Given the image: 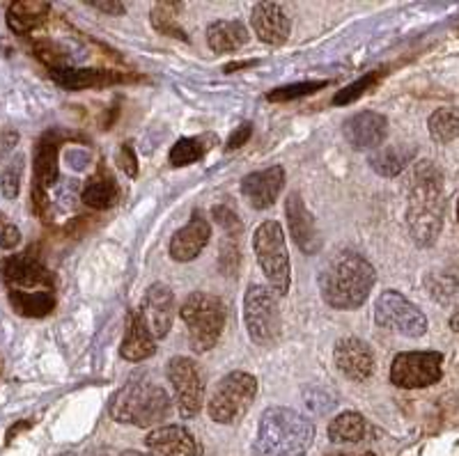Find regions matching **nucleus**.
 I'll use <instances>...</instances> for the list:
<instances>
[{
  "mask_svg": "<svg viewBox=\"0 0 459 456\" xmlns=\"http://www.w3.org/2000/svg\"><path fill=\"white\" fill-rule=\"evenodd\" d=\"M444 175L432 161L416 163L409 182L407 202V228L413 244L420 248L437 244L438 234L444 229Z\"/></svg>",
  "mask_w": 459,
  "mask_h": 456,
  "instance_id": "f257e3e1",
  "label": "nucleus"
},
{
  "mask_svg": "<svg viewBox=\"0 0 459 456\" xmlns=\"http://www.w3.org/2000/svg\"><path fill=\"white\" fill-rule=\"evenodd\" d=\"M317 282L326 305L333 310H356L368 301L377 273L363 254L340 250L322 266Z\"/></svg>",
  "mask_w": 459,
  "mask_h": 456,
  "instance_id": "f03ea898",
  "label": "nucleus"
},
{
  "mask_svg": "<svg viewBox=\"0 0 459 456\" xmlns=\"http://www.w3.org/2000/svg\"><path fill=\"white\" fill-rule=\"evenodd\" d=\"M315 441V425L287 406H272L260 417L253 441L255 456H306Z\"/></svg>",
  "mask_w": 459,
  "mask_h": 456,
  "instance_id": "7ed1b4c3",
  "label": "nucleus"
},
{
  "mask_svg": "<svg viewBox=\"0 0 459 456\" xmlns=\"http://www.w3.org/2000/svg\"><path fill=\"white\" fill-rule=\"evenodd\" d=\"M172 413L170 397L161 385L152 381H131L110 397L108 415L120 425L154 426Z\"/></svg>",
  "mask_w": 459,
  "mask_h": 456,
  "instance_id": "20e7f679",
  "label": "nucleus"
},
{
  "mask_svg": "<svg viewBox=\"0 0 459 456\" xmlns=\"http://www.w3.org/2000/svg\"><path fill=\"white\" fill-rule=\"evenodd\" d=\"M179 316L186 323L188 344L198 353L214 348L225 328V305L221 298L204 291H194L184 301Z\"/></svg>",
  "mask_w": 459,
  "mask_h": 456,
  "instance_id": "39448f33",
  "label": "nucleus"
},
{
  "mask_svg": "<svg viewBox=\"0 0 459 456\" xmlns=\"http://www.w3.org/2000/svg\"><path fill=\"white\" fill-rule=\"evenodd\" d=\"M253 250L257 254L262 271L272 282L276 296H285L290 291V278H292V264L287 253L285 234L281 223L264 220L253 234Z\"/></svg>",
  "mask_w": 459,
  "mask_h": 456,
  "instance_id": "423d86ee",
  "label": "nucleus"
},
{
  "mask_svg": "<svg viewBox=\"0 0 459 456\" xmlns=\"http://www.w3.org/2000/svg\"><path fill=\"white\" fill-rule=\"evenodd\" d=\"M257 394L255 376L246 372H230L216 383L207 410L209 417L219 425H232L241 420L251 409Z\"/></svg>",
  "mask_w": 459,
  "mask_h": 456,
  "instance_id": "0eeeda50",
  "label": "nucleus"
},
{
  "mask_svg": "<svg viewBox=\"0 0 459 456\" xmlns=\"http://www.w3.org/2000/svg\"><path fill=\"white\" fill-rule=\"evenodd\" d=\"M244 322L248 337L257 347H273L281 337V307L273 289L251 285L244 298Z\"/></svg>",
  "mask_w": 459,
  "mask_h": 456,
  "instance_id": "6e6552de",
  "label": "nucleus"
},
{
  "mask_svg": "<svg viewBox=\"0 0 459 456\" xmlns=\"http://www.w3.org/2000/svg\"><path fill=\"white\" fill-rule=\"evenodd\" d=\"M444 374V353L407 351L395 356L391 365V383L404 390L429 388Z\"/></svg>",
  "mask_w": 459,
  "mask_h": 456,
  "instance_id": "1a4fd4ad",
  "label": "nucleus"
},
{
  "mask_svg": "<svg viewBox=\"0 0 459 456\" xmlns=\"http://www.w3.org/2000/svg\"><path fill=\"white\" fill-rule=\"evenodd\" d=\"M375 319L379 326L391 328L404 337H423L428 332V316L395 289L384 291L377 298Z\"/></svg>",
  "mask_w": 459,
  "mask_h": 456,
  "instance_id": "9d476101",
  "label": "nucleus"
},
{
  "mask_svg": "<svg viewBox=\"0 0 459 456\" xmlns=\"http://www.w3.org/2000/svg\"><path fill=\"white\" fill-rule=\"evenodd\" d=\"M166 374L172 390H175V401H178L179 415L186 417V420L195 417L200 409H203L204 383L194 360L184 358V356H175L168 363Z\"/></svg>",
  "mask_w": 459,
  "mask_h": 456,
  "instance_id": "9b49d317",
  "label": "nucleus"
},
{
  "mask_svg": "<svg viewBox=\"0 0 459 456\" xmlns=\"http://www.w3.org/2000/svg\"><path fill=\"white\" fill-rule=\"evenodd\" d=\"M10 291H53V275L30 253L14 254L3 266Z\"/></svg>",
  "mask_w": 459,
  "mask_h": 456,
  "instance_id": "f8f14e48",
  "label": "nucleus"
},
{
  "mask_svg": "<svg viewBox=\"0 0 459 456\" xmlns=\"http://www.w3.org/2000/svg\"><path fill=\"white\" fill-rule=\"evenodd\" d=\"M333 360L338 372L356 383L368 381L375 372V356H372L370 347L359 337L338 340L333 348Z\"/></svg>",
  "mask_w": 459,
  "mask_h": 456,
  "instance_id": "ddd939ff",
  "label": "nucleus"
},
{
  "mask_svg": "<svg viewBox=\"0 0 459 456\" xmlns=\"http://www.w3.org/2000/svg\"><path fill=\"white\" fill-rule=\"evenodd\" d=\"M344 141L354 150H377L388 135V120L375 110H360L342 125Z\"/></svg>",
  "mask_w": 459,
  "mask_h": 456,
  "instance_id": "4468645a",
  "label": "nucleus"
},
{
  "mask_svg": "<svg viewBox=\"0 0 459 456\" xmlns=\"http://www.w3.org/2000/svg\"><path fill=\"white\" fill-rule=\"evenodd\" d=\"M141 316L154 340H163L170 332L172 319H175V294L170 291V287L161 285V282L152 285L143 301Z\"/></svg>",
  "mask_w": 459,
  "mask_h": 456,
  "instance_id": "2eb2a0df",
  "label": "nucleus"
},
{
  "mask_svg": "<svg viewBox=\"0 0 459 456\" xmlns=\"http://www.w3.org/2000/svg\"><path fill=\"white\" fill-rule=\"evenodd\" d=\"M285 213L287 223H290V234H292V239L299 245V250L306 254H317L322 250V237L317 232L313 213L306 209L299 193H290L285 202Z\"/></svg>",
  "mask_w": 459,
  "mask_h": 456,
  "instance_id": "dca6fc26",
  "label": "nucleus"
},
{
  "mask_svg": "<svg viewBox=\"0 0 459 456\" xmlns=\"http://www.w3.org/2000/svg\"><path fill=\"white\" fill-rule=\"evenodd\" d=\"M285 186V170L281 166H272L266 170L253 172L241 179V193L253 209L264 211L272 207Z\"/></svg>",
  "mask_w": 459,
  "mask_h": 456,
  "instance_id": "f3484780",
  "label": "nucleus"
},
{
  "mask_svg": "<svg viewBox=\"0 0 459 456\" xmlns=\"http://www.w3.org/2000/svg\"><path fill=\"white\" fill-rule=\"evenodd\" d=\"M147 450H152L157 456H200L203 447L195 441V435L179 425L157 426L145 438Z\"/></svg>",
  "mask_w": 459,
  "mask_h": 456,
  "instance_id": "a211bd4d",
  "label": "nucleus"
},
{
  "mask_svg": "<svg viewBox=\"0 0 459 456\" xmlns=\"http://www.w3.org/2000/svg\"><path fill=\"white\" fill-rule=\"evenodd\" d=\"M212 228L203 211L191 213V220L170 239V257L175 262H194L209 244Z\"/></svg>",
  "mask_w": 459,
  "mask_h": 456,
  "instance_id": "6ab92c4d",
  "label": "nucleus"
},
{
  "mask_svg": "<svg viewBox=\"0 0 459 456\" xmlns=\"http://www.w3.org/2000/svg\"><path fill=\"white\" fill-rule=\"evenodd\" d=\"M251 23L262 42L272 44V47L285 44L290 39V32H292L290 16L278 3H255L251 12Z\"/></svg>",
  "mask_w": 459,
  "mask_h": 456,
  "instance_id": "aec40b11",
  "label": "nucleus"
},
{
  "mask_svg": "<svg viewBox=\"0 0 459 456\" xmlns=\"http://www.w3.org/2000/svg\"><path fill=\"white\" fill-rule=\"evenodd\" d=\"M51 76L57 85L67 90H92V88H108V85L126 83L136 81V76L129 73L113 72V69H76V67H57L51 69Z\"/></svg>",
  "mask_w": 459,
  "mask_h": 456,
  "instance_id": "412c9836",
  "label": "nucleus"
},
{
  "mask_svg": "<svg viewBox=\"0 0 459 456\" xmlns=\"http://www.w3.org/2000/svg\"><path fill=\"white\" fill-rule=\"evenodd\" d=\"M122 358L129 360V363H141V360L152 358L157 353V340L150 332V328L143 322L141 312L131 314L129 328H126V335L122 340Z\"/></svg>",
  "mask_w": 459,
  "mask_h": 456,
  "instance_id": "4be33fe9",
  "label": "nucleus"
},
{
  "mask_svg": "<svg viewBox=\"0 0 459 456\" xmlns=\"http://www.w3.org/2000/svg\"><path fill=\"white\" fill-rule=\"evenodd\" d=\"M57 147H60V141L56 138V133H47L42 141L37 142L35 161H32V170H35L32 188L47 193V188H51L57 182V175H60V170H57Z\"/></svg>",
  "mask_w": 459,
  "mask_h": 456,
  "instance_id": "5701e85b",
  "label": "nucleus"
},
{
  "mask_svg": "<svg viewBox=\"0 0 459 456\" xmlns=\"http://www.w3.org/2000/svg\"><path fill=\"white\" fill-rule=\"evenodd\" d=\"M51 5L44 0H16L7 7V26L16 35H28L47 22Z\"/></svg>",
  "mask_w": 459,
  "mask_h": 456,
  "instance_id": "b1692460",
  "label": "nucleus"
},
{
  "mask_svg": "<svg viewBox=\"0 0 459 456\" xmlns=\"http://www.w3.org/2000/svg\"><path fill=\"white\" fill-rule=\"evenodd\" d=\"M117 197H120V188H117L113 175L106 168H100L94 172L83 186V202L90 209H97V211L113 207L117 202Z\"/></svg>",
  "mask_w": 459,
  "mask_h": 456,
  "instance_id": "393cba45",
  "label": "nucleus"
},
{
  "mask_svg": "<svg viewBox=\"0 0 459 456\" xmlns=\"http://www.w3.org/2000/svg\"><path fill=\"white\" fill-rule=\"evenodd\" d=\"M416 159V150L404 145H386L377 147L370 154V168L381 176H397L404 172V168Z\"/></svg>",
  "mask_w": 459,
  "mask_h": 456,
  "instance_id": "a878e982",
  "label": "nucleus"
},
{
  "mask_svg": "<svg viewBox=\"0 0 459 456\" xmlns=\"http://www.w3.org/2000/svg\"><path fill=\"white\" fill-rule=\"evenodd\" d=\"M248 37L251 35L241 22H214L207 28V44L214 53L239 51Z\"/></svg>",
  "mask_w": 459,
  "mask_h": 456,
  "instance_id": "bb28decb",
  "label": "nucleus"
},
{
  "mask_svg": "<svg viewBox=\"0 0 459 456\" xmlns=\"http://www.w3.org/2000/svg\"><path fill=\"white\" fill-rule=\"evenodd\" d=\"M368 434V422L360 413L354 410H344L338 417H333L329 425V441L335 445H342V443H360Z\"/></svg>",
  "mask_w": 459,
  "mask_h": 456,
  "instance_id": "cd10ccee",
  "label": "nucleus"
},
{
  "mask_svg": "<svg viewBox=\"0 0 459 456\" xmlns=\"http://www.w3.org/2000/svg\"><path fill=\"white\" fill-rule=\"evenodd\" d=\"M10 303L23 316H47L56 307L53 291H10Z\"/></svg>",
  "mask_w": 459,
  "mask_h": 456,
  "instance_id": "c85d7f7f",
  "label": "nucleus"
},
{
  "mask_svg": "<svg viewBox=\"0 0 459 456\" xmlns=\"http://www.w3.org/2000/svg\"><path fill=\"white\" fill-rule=\"evenodd\" d=\"M428 129L432 141L438 145H448V142L457 141L459 138V108L455 106H446L438 108L429 115Z\"/></svg>",
  "mask_w": 459,
  "mask_h": 456,
  "instance_id": "c756f323",
  "label": "nucleus"
},
{
  "mask_svg": "<svg viewBox=\"0 0 459 456\" xmlns=\"http://www.w3.org/2000/svg\"><path fill=\"white\" fill-rule=\"evenodd\" d=\"M179 3H157V5L152 7V26L154 30L161 32L166 37H175V39H182V42H188L186 32L184 28L178 23V10Z\"/></svg>",
  "mask_w": 459,
  "mask_h": 456,
  "instance_id": "7c9ffc66",
  "label": "nucleus"
},
{
  "mask_svg": "<svg viewBox=\"0 0 459 456\" xmlns=\"http://www.w3.org/2000/svg\"><path fill=\"white\" fill-rule=\"evenodd\" d=\"M209 142H214V138L212 135H200V138H182V141H178L175 145H172L170 150V163L175 168H184V166H191V163H195L198 159H203L204 151L209 150Z\"/></svg>",
  "mask_w": 459,
  "mask_h": 456,
  "instance_id": "2f4dec72",
  "label": "nucleus"
},
{
  "mask_svg": "<svg viewBox=\"0 0 459 456\" xmlns=\"http://www.w3.org/2000/svg\"><path fill=\"white\" fill-rule=\"evenodd\" d=\"M326 85H329V81H303V83L282 85V88H276L266 94V99L273 101V104H282V101H294V99L308 97V94H315L317 90L326 88Z\"/></svg>",
  "mask_w": 459,
  "mask_h": 456,
  "instance_id": "473e14b6",
  "label": "nucleus"
},
{
  "mask_svg": "<svg viewBox=\"0 0 459 456\" xmlns=\"http://www.w3.org/2000/svg\"><path fill=\"white\" fill-rule=\"evenodd\" d=\"M241 264V237L239 234H223L221 239L219 266L225 275H237Z\"/></svg>",
  "mask_w": 459,
  "mask_h": 456,
  "instance_id": "72a5a7b5",
  "label": "nucleus"
},
{
  "mask_svg": "<svg viewBox=\"0 0 459 456\" xmlns=\"http://www.w3.org/2000/svg\"><path fill=\"white\" fill-rule=\"evenodd\" d=\"M384 76V69H375V72L366 73L363 78H359V81H354L351 85H347L344 90H340L338 94L333 97V104L335 106H347L351 104V101H356L359 97H363V94L368 92V90L375 88L377 83H379V78Z\"/></svg>",
  "mask_w": 459,
  "mask_h": 456,
  "instance_id": "f704fd0d",
  "label": "nucleus"
},
{
  "mask_svg": "<svg viewBox=\"0 0 459 456\" xmlns=\"http://www.w3.org/2000/svg\"><path fill=\"white\" fill-rule=\"evenodd\" d=\"M22 175H23V156H16L14 161L3 170L0 175V188H3V195L7 200H14L19 195V188H22Z\"/></svg>",
  "mask_w": 459,
  "mask_h": 456,
  "instance_id": "c9c22d12",
  "label": "nucleus"
},
{
  "mask_svg": "<svg viewBox=\"0 0 459 456\" xmlns=\"http://www.w3.org/2000/svg\"><path fill=\"white\" fill-rule=\"evenodd\" d=\"M212 216H214V223L223 229V234H239V237L244 234V225H241L239 216L230 207L219 204V207L212 209Z\"/></svg>",
  "mask_w": 459,
  "mask_h": 456,
  "instance_id": "e433bc0d",
  "label": "nucleus"
},
{
  "mask_svg": "<svg viewBox=\"0 0 459 456\" xmlns=\"http://www.w3.org/2000/svg\"><path fill=\"white\" fill-rule=\"evenodd\" d=\"M117 166H120L129 176H138V159L129 142L120 145V150H117Z\"/></svg>",
  "mask_w": 459,
  "mask_h": 456,
  "instance_id": "4c0bfd02",
  "label": "nucleus"
},
{
  "mask_svg": "<svg viewBox=\"0 0 459 456\" xmlns=\"http://www.w3.org/2000/svg\"><path fill=\"white\" fill-rule=\"evenodd\" d=\"M22 244V232L14 225L5 223L0 228V250H14L16 245Z\"/></svg>",
  "mask_w": 459,
  "mask_h": 456,
  "instance_id": "58836bf2",
  "label": "nucleus"
},
{
  "mask_svg": "<svg viewBox=\"0 0 459 456\" xmlns=\"http://www.w3.org/2000/svg\"><path fill=\"white\" fill-rule=\"evenodd\" d=\"M251 135H253V125H248V122L239 125L235 129V133L230 135L228 150H239V147H244L246 142H248V138H251Z\"/></svg>",
  "mask_w": 459,
  "mask_h": 456,
  "instance_id": "ea45409f",
  "label": "nucleus"
},
{
  "mask_svg": "<svg viewBox=\"0 0 459 456\" xmlns=\"http://www.w3.org/2000/svg\"><path fill=\"white\" fill-rule=\"evenodd\" d=\"M88 5L94 7V10L104 12V14H110V16H122L126 12L125 3H117V0H106V3H88Z\"/></svg>",
  "mask_w": 459,
  "mask_h": 456,
  "instance_id": "a19ab883",
  "label": "nucleus"
},
{
  "mask_svg": "<svg viewBox=\"0 0 459 456\" xmlns=\"http://www.w3.org/2000/svg\"><path fill=\"white\" fill-rule=\"evenodd\" d=\"M30 425H32V422H26V420L19 422V425H14V426H12L10 431H7V438H5V441H7V443H12V441H14V435L19 434V431L28 429V426H30Z\"/></svg>",
  "mask_w": 459,
  "mask_h": 456,
  "instance_id": "79ce46f5",
  "label": "nucleus"
},
{
  "mask_svg": "<svg viewBox=\"0 0 459 456\" xmlns=\"http://www.w3.org/2000/svg\"><path fill=\"white\" fill-rule=\"evenodd\" d=\"M450 328H453L455 332H459V307L453 312V316H450Z\"/></svg>",
  "mask_w": 459,
  "mask_h": 456,
  "instance_id": "37998d69",
  "label": "nucleus"
},
{
  "mask_svg": "<svg viewBox=\"0 0 459 456\" xmlns=\"http://www.w3.org/2000/svg\"><path fill=\"white\" fill-rule=\"evenodd\" d=\"M120 456H154V454H143V452H136V450H126V452H120Z\"/></svg>",
  "mask_w": 459,
  "mask_h": 456,
  "instance_id": "c03bdc74",
  "label": "nucleus"
},
{
  "mask_svg": "<svg viewBox=\"0 0 459 456\" xmlns=\"http://www.w3.org/2000/svg\"><path fill=\"white\" fill-rule=\"evenodd\" d=\"M333 456H375L372 452H366V454H333Z\"/></svg>",
  "mask_w": 459,
  "mask_h": 456,
  "instance_id": "a18cd8bd",
  "label": "nucleus"
},
{
  "mask_svg": "<svg viewBox=\"0 0 459 456\" xmlns=\"http://www.w3.org/2000/svg\"><path fill=\"white\" fill-rule=\"evenodd\" d=\"M57 456H79V454H74V452H65V454H57Z\"/></svg>",
  "mask_w": 459,
  "mask_h": 456,
  "instance_id": "49530a36",
  "label": "nucleus"
},
{
  "mask_svg": "<svg viewBox=\"0 0 459 456\" xmlns=\"http://www.w3.org/2000/svg\"><path fill=\"white\" fill-rule=\"evenodd\" d=\"M457 220H459V202H457Z\"/></svg>",
  "mask_w": 459,
  "mask_h": 456,
  "instance_id": "de8ad7c7",
  "label": "nucleus"
}]
</instances>
